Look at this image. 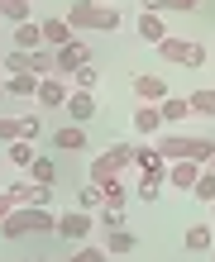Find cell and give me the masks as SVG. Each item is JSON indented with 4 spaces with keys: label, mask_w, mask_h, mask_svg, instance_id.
<instances>
[{
    "label": "cell",
    "mask_w": 215,
    "mask_h": 262,
    "mask_svg": "<svg viewBox=\"0 0 215 262\" xmlns=\"http://www.w3.org/2000/svg\"><path fill=\"white\" fill-rule=\"evenodd\" d=\"M29 234H57V214L38 205H14L0 224V238H29Z\"/></svg>",
    "instance_id": "6da1fadb"
},
{
    "label": "cell",
    "mask_w": 215,
    "mask_h": 262,
    "mask_svg": "<svg viewBox=\"0 0 215 262\" xmlns=\"http://www.w3.org/2000/svg\"><path fill=\"white\" fill-rule=\"evenodd\" d=\"M158 152H163L167 162H201V167H210L215 143L201 138V134H167L163 143H158Z\"/></svg>",
    "instance_id": "7a4b0ae2"
},
{
    "label": "cell",
    "mask_w": 215,
    "mask_h": 262,
    "mask_svg": "<svg viewBox=\"0 0 215 262\" xmlns=\"http://www.w3.org/2000/svg\"><path fill=\"white\" fill-rule=\"evenodd\" d=\"M125 167H134V143H110L105 152H96V158H91V186H101V181L120 177Z\"/></svg>",
    "instance_id": "3957f363"
},
{
    "label": "cell",
    "mask_w": 215,
    "mask_h": 262,
    "mask_svg": "<svg viewBox=\"0 0 215 262\" xmlns=\"http://www.w3.org/2000/svg\"><path fill=\"white\" fill-rule=\"evenodd\" d=\"M158 57L163 62H172V67H206V48L201 43H191V38H182V34H167L163 43H158Z\"/></svg>",
    "instance_id": "277c9868"
},
{
    "label": "cell",
    "mask_w": 215,
    "mask_h": 262,
    "mask_svg": "<svg viewBox=\"0 0 215 262\" xmlns=\"http://www.w3.org/2000/svg\"><path fill=\"white\" fill-rule=\"evenodd\" d=\"M91 229H96V214H86V210H67V214H57V238H67V243H86V238H91Z\"/></svg>",
    "instance_id": "5b68a950"
},
{
    "label": "cell",
    "mask_w": 215,
    "mask_h": 262,
    "mask_svg": "<svg viewBox=\"0 0 215 262\" xmlns=\"http://www.w3.org/2000/svg\"><path fill=\"white\" fill-rule=\"evenodd\" d=\"M67 100H72V86L63 81V76H43L38 81L34 105H43V110H67Z\"/></svg>",
    "instance_id": "8992f818"
},
{
    "label": "cell",
    "mask_w": 215,
    "mask_h": 262,
    "mask_svg": "<svg viewBox=\"0 0 215 262\" xmlns=\"http://www.w3.org/2000/svg\"><path fill=\"white\" fill-rule=\"evenodd\" d=\"M167 96H172V91H167V81L158 72H139V76H134V100H139V105H163Z\"/></svg>",
    "instance_id": "52a82bcc"
},
{
    "label": "cell",
    "mask_w": 215,
    "mask_h": 262,
    "mask_svg": "<svg viewBox=\"0 0 215 262\" xmlns=\"http://www.w3.org/2000/svg\"><path fill=\"white\" fill-rule=\"evenodd\" d=\"M10 195H14V205H38V210L53 205V186H34V181H14Z\"/></svg>",
    "instance_id": "ba28073f"
},
{
    "label": "cell",
    "mask_w": 215,
    "mask_h": 262,
    "mask_svg": "<svg viewBox=\"0 0 215 262\" xmlns=\"http://www.w3.org/2000/svg\"><path fill=\"white\" fill-rule=\"evenodd\" d=\"M86 62H96V57H91V48H86L82 38L67 43V48H57V76H72L76 67H86Z\"/></svg>",
    "instance_id": "9c48e42d"
},
{
    "label": "cell",
    "mask_w": 215,
    "mask_h": 262,
    "mask_svg": "<svg viewBox=\"0 0 215 262\" xmlns=\"http://www.w3.org/2000/svg\"><path fill=\"white\" fill-rule=\"evenodd\" d=\"M134 167H139L144 177H158L167 186V158L158 152V143H153V148H134Z\"/></svg>",
    "instance_id": "30bf717a"
},
{
    "label": "cell",
    "mask_w": 215,
    "mask_h": 262,
    "mask_svg": "<svg viewBox=\"0 0 215 262\" xmlns=\"http://www.w3.org/2000/svg\"><path fill=\"white\" fill-rule=\"evenodd\" d=\"M43 43H48V48H67V43H76V29L67 24V14L43 19Z\"/></svg>",
    "instance_id": "8fae6325"
},
{
    "label": "cell",
    "mask_w": 215,
    "mask_h": 262,
    "mask_svg": "<svg viewBox=\"0 0 215 262\" xmlns=\"http://www.w3.org/2000/svg\"><path fill=\"white\" fill-rule=\"evenodd\" d=\"M134 134L139 138H153V134H163L167 124H163V115H158V105H134Z\"/></svg>",
    "instance_id": "7c38bea8"
},
{
    "label": "cell",
    "mask_w": 215,
    "mask_h": 262,
    "mask_svg": "<svg viewBox=\"0 0 215 262\" xmlns=\"http://www.w3.org/2000/svg\"><path fill=\"white\" fill-rule=\"evenodd\" d=\"M206 167L201 162H167V186H177V191H191L196 181H201Z\"/></svg>",
    "instance_id": "4fadbf2b"
},
{
    "label": "cell",
    "mask_w": 215,
    "mask_h": 262,
    "mask_svg": "<svg viewBox=\"0 0 215 262\" xmlns=\"http://www.w3.org/2000/svg\"><path fill=\"white\" fill-rule=\"evenodd\" d=\"M67 115H72V124H91L96 119V91H72Z\"/></svg>",
    "instance_id": "5bb4252c"
},
{
    "label": "cell",
    "mask_w": 215,
    "mask_h": 262,
    "mask_svg": "<svg viewBox=\"0 0 215 262\" xmlns=\"http://www.w3.org/2000/svg\"><path fill=\"white\" fill-rule=\"evenodd\" d=\"M14 48H19V53H38V48H48V43H43V24H34V19L14 24Z\"/></svg>",
    "instance_id": "9a60e30c"
},
{
    "label": "cell",
    "mask_w": 215,
    "mask_h": 262,
    "mask_svg": "<svg viewBox=\"0 0 215 262\" xmlns=\"http://www.w3.org/2000/svg\"><path fill=\"white\" fill-rule=\"evenodd\" d=\"M38 81H43L38 72H19V76H5V96H14V100H34V96H38Z\"/></svg>",
    "instance_id": "2e32d148"
},
{
    "label": "cell",
    "mask_w": 215,
    "mask_h": 262,
    "mask_svg": "<svg viewBox=\"0 0 215 262\" xmlns=\"http://www.w3.org/2000/svg\"><path fill=\"white\" fill-rule=\"evenodd\" d=\"M67 24L76 29V34H91V29H96V0H72Z\"/></svg>",
    "instance_id": "e0dca14e"
},
{
    "label": "cell",
    "mask_w": 215,
    "mask_h": 262,
    "mask_svg": "<svg viewBox=\"0 0 215 262\" xmlns=\"http://www.w3.org/2000/svg\"><path fill=\"white\" fill-rule=\"evenodd\" d=\"M139 248V234H129V229H115V234H105V253L110 257H129Z\"/></svg>",
    "instance_id": "ac0fdd59"
},
{
    "label": "cell",
    "mask_w": 215,
    "mask_h": 262,
    "mask_svg": "<svg viewBox=\"0 0 215 262\" xmlns=\"http://www.w3.org/2000/svg\"><path fill=\"white\" fill-rule=\"evenodd\" d=\"M158 115H163V124H172V129H177L182 119L191 115V100H187V96H167V100L158 105Z\"/></svg>",
    "instance_id": "d6986e66"
},
{
    "label": "cell",
    "mask_w": 215,
    "mask_h": 262,
    "mask_svg": "<svg viewBox=\"0 0 215 262\" xmlns=\"http://www.w3.org/2000/svg\"><path fill=\"white\" fill-rule=\"evenodd\" d=\"M139 38L158 48V43L167 38V19H163V14H139Z\"/></svg>",
    "instance_id": "ffe728a7"
},
{
    "label": "cell",
    "mask_w": 215,
    "mask_h": 262,
    "mask_svg": "<svg viewBox=\"0 0 215 262\" xmlns=\"http://www.w3.org/2000/svg\"><path fill=\"white\" fill-rule=\"evenodd\" d=\"M53 148H63V152H82V148H86V129H82V124L57 129V134H53Z\"/></svg>",
    "instance_id": "44dd1931"
},
{
    "label": "cell",
    "mask_w": 215,
    "mask_h": 262,
    "mask_svg": "<svg viewBox=\"0 0 215 262\" xmlns=\"http://www.w3.org/2000/svg\"><path fill=\"white\" fill-rule=\"evenodd\" d=\"M182 248L187 253H210L215 243H210V224H191L187 234H182Z\"/></svg>",
    "instance_id": "7402d4cb"
},
{
    "label": "cell",
    "mask_w": 215,
    "mask_h": 262,
    "mask_svg": "<svg viewBox=\"0 0 215 262\" xmlns=\"http://www.w3.org/2000/svg\"><path fill=\"white\" fill-rule=\"evenodd\" d=\"M191 115H201V119H215V86H201V91H191Z\"/></svg>",
    "instance_id": "603a6c76"
},
{
    "label": "cell",
    "mask_w": 215,
    "mask_h": 262,
    "mask_svg": "<svg viewBox=\"0 0 215 262\" xmlns=\"http://www.w3.org/2000/svg\"><path fill=\"white\" fill-rule=\"evenodd\" d=\"M5 158H10L14 167H19V172H29V167H34V158H38V148L19 138V143H10V148H5Z\"/></svg>",
    "instance_id": "cb8c5ba5"
},
{
    "label": "cell",
    "mask_w": 215,
    "mask_h": 262,
    "mask_svg": "<svg viewBox=\"0 0 215 262\" xmlns=\"http://www.w3.org/2000/svg\"><path fill=\"white\" fill-rule=\"evenodd\" d=\"M29 181H34V186H53V181H57V162H53V158H34Z\"/></svg>",
    "instance_id": "d4e9b609"
},
{
    "label": "cell",
    "mask_w": 215,
    "mask_h": 262,
    "mask_svg": "<svg viewBox=\"0 0 215 262\" xmlns=\"http://www.w3.org/2000/svg\"><path fill=\"white\" fill-rule=\"evenodd\" d=\"M29 67H34L38 76H57V48H38V53H29Z\"/></svg>",
    "instance_id": "484cf974"
},
{
    "label": "cell",
    "mask_w": 215,
    "mask_h": 262,
    "mask_svg": "<svg viewBox=\"0 0 215 262\" xmlns=\"http://www.w3.org/2000/svg\"><path fill=\"white\" fill-rule=\"evenodd\" d=\"M76 210H86V214H101V210H105L101 186H82V191H76Z\"/></svg>",
    "instance_id": "4316f807"
},
{
    "label": "cell",
    "mask_w": 215,
    "mask_h": 262,
    "mask_svg": "<svg viewBox=\"0 0 215 262\" xmlns=\"http://www.w3.org/2000/svg\"><path fill=\"white\" fill-rule=\"evenodd\" d=\"M101 200H105V205H125V200H129V191H125V181H120V177H110V181H101Z\"/></svg>",
    "instance_id": "83f0119b"
},
{
    "label": "cell",
    "mask_w": 215,
    "mask_h": 262,
    "mask_svg": "<svg viewBox=\"0 0 215 262\" xmlns=\"http://www.w3.org/2000/svg\"><path fill=\"white\" fill-rule=\"evenodd\" d=\"M96 224L105 229V234H115V229H125V205H105V210L96 214Z\"/></svg>",
    "instance_id": "f1b7e54d"
},
{
    "label": "cell",
    "mask_w": 215,
    "mask_h": 262,
    "mask_svg": "<svg viewBox=\"0 0 215 262\" xmlns=\"http://www.w3.org/2000/svg\"><path fill=\"white\" fill-rule=\"evenodd\" d=\"M72 86H76V91H96V86H101V72H96V62L76 67V72H72Z\"/></svg>",
    "instance_id": "f546056e"
},
{
    "label": "cell",
    "mask_w": 215,
    "mask_h": 262,
    "mask_svg": "<svg viewBox=\"0 0 215 262\" xmlns=\"http://www.w3.org/2000/svg\"><path fill=\"white\" fill-rule=\"evenodd\" d=\"M0 72H5V76H19V72H34V67H29V53H19V48H14V53H5V57H0Z\"/></svg>",
    "instance_id": "4dcf8cb0"
},
{
    "label": "cell",
    "mask_w": 215,
    "mask_h": 262,
    "mask_svg": "<svg viewBox=\"0 0 215 262\" xmlns=\"http://www.w3.org/2000/svg\"><path fill=\"white\" fill-rule=\"evenodd\" d=\"M110 253H105V243H76V253L67 262H105Z\"/></svg>",
    "instance_id": "1f68e13d"
},
{
    "label": "cell",
    "mask_w": 215,
    "mask_h": 262,
    "mask_svg": "<svg viewBox=\"0 0 215 262\" xmlns=\"http://www.w3.org/2000/svg\"><path fill=\"white\" fill-rule=\"evenodd\" d=\"M0 19L24 24V19H29V0H0Z\"/></svg>",
    "instance_id": "d6a6232c"
},
{
    "label": "cell",
    "mask_w": 215,
    "mask_h": 262,
    "mask_svg": "<svg viewBox=\"0 0 215 262\" xmlns=\"http://www.w3.org/2000/svg\"><path fill=\"white\" fill-rule=\"evenodd\" d=\"M191 195L201 200V205H215V172H210V167L201 172V181H196V186H191Z\"/></svg>",
    "instance_id": "836d02e7"
},
{
    "label": "cell",
    "mask_w": 215,
    "mask_h": 262,
    "mask_svg": "<svg viewBox=\"0 0 215 262\" xmlns=\"http://www.w3.org/2000/svg\"><path fill=\"white\" fill-rule=\"evenodd\" d=\"M96 29H101V34H115V29H120V10L115 5H96Z\"/></svg>",
    "instance_id": "e575fe53"
},
{
    "label": "cell",
    "mask_w": 215,
    "mask_h": 262,
    "mask_svg": "<svg viewBox=\"0 0 215 262\" xmlns=\"http://www.w3.org/2000/svg\"><path fill=\"white\" fill-rule=\"evenodd\" d=\"M38 134H43V119H38L34 110H29V115H19V138H24V143H34Z\"/></svg>",
    "instance_id": "d590c367"
},
{
    "label": "cell",
    "mask_w": 215,
    "mask_h": 262,
    "mask_svg": "<svg viewBox=\"0 0 215 262\" xmlns=\"http://www.w3.org/2000/svg\"><path fill=\"white\" fill-rule=\"evenodd\" d=\"M134 195H139V200H158V195H163V181H158V177H139Z\"/></svg>",
    "instance_id": "8d00e7d4"
},
{
    "label": "cell",
    "mask_w": 215,
    "mask_h": 262,
    "mask_svg": "<svg viewBox=\"0 0 215 262\" xmlns=\"http://www.w3.org/2000/svg\"><path fill=\"white\" fill-rule=\"evenodd\" d=\"M0 143H19V119L14 115H0Z\"/></svg>",
    "instance_id": "74e56055"
},
{
    "label": "cell",
    "mask_w": 215,
    "mask_h": 262,
    "mask_svg": "<svg viewBox=\"0 0 215 262\" xmlns=\"http://www.w3.org/2000/svg\"><path fill=\"white\" fill-rule=\"evenodd\" d=\"M139 5H144V14H167V10H172V0H139Z\"/></svg>",
    "instance_id": "f35d334b"
},
{
    "label": "cell",
    "mask_w": 215,
    "mask_h": 262,
    "mask_svg": "<svg viewBox=\"0 0 215 262\" xmlns=\"http://www.w3.org/2000/svg\"><path fill=\"white\" fill-rule=\"evenodd\" d=\"M10 210H14V195H10V191H0V224H5V214H10Z\"/></svg>",
    "instance_id": "ab89813d"
},
{
    "label": "cell",
    "mask_w": 215,
    "mask_h": 262,
    "mask_svg": "<svg viewBox=\"0 0 215 262\" xmlns=\"http://www.w3.org/2000/svg\"><path fill=\"white\" fill-rule=\"evenodd\" d=\"M201 0H172V14H187V10H196Z\"/></svg>",
    "instance_id": "60d3db41"
},
{
    "label": "cell",
    "mask_w": 215,
    "mask_h": 262,
    "mask_svg": "<svg viewBox=\"0 0 215 262\" xmlns=\"http://www.w3.org/2000/svg\"><path fill=\"white\" fill-rule=\"evenodd\" d=\"M0 105H5V86H0Z\"/></svg>",
    "instance_id": "b9f144b4"
},
{
    "label": "cell",
    "mask_w": 215,
    "mask_h": 262,
    "mask_svg": "<svg viewBox=\"0 0 215 262\" xmlns=\"http://www.w3.org/2000/svg\"><path fill=\"white\" fill-rule=\"evenodd\" d=\"M24 262H43V257H24Z\"/></svg>",
    "instance_id": "7bdbcfd3"
},
{
    "label": "cell",
    "mask_w": 215,
    "mask_h": 262,
    "mask_svg": "<svg viewBox=\"0 0 215 262\" xmlns=\"http://www.w3.org/2000/svg\"><path fill=\"white\" fill-rule=\"evenodd\" d=\"M0 86H5V72H0Z\"/></svg>",
    "instance_id": "ee69618b"
},
{
    "label": "cell",
    "mask_w": 215,
    "mask_h": 262,
    "mask_svg": "<svg viewBox=\"0 0 215 262\" xmlns=\"http://www.w3.org/2000/svg\"><path fill=\"white\" fill-rule=\"evenodd\" d=\"M210 172H215V158H210Z\"/></svg>",
    "instance_id": "f6af8a7d"
},
{
    "label": "cell",
    "mask_w": 215,
    "mask_h": 262,
    "mask_svg": "<svg viewBox=\"0 0 215 262\" xmlns=\"http://www.w3.org/2000/svg\"><path fill=\"white\" fill-rule=\"evenodd\" d=\"M210 262H215V248H210Z\"/></svg>",
    "instance_id": "bcb514c9"
}]
</instances>
